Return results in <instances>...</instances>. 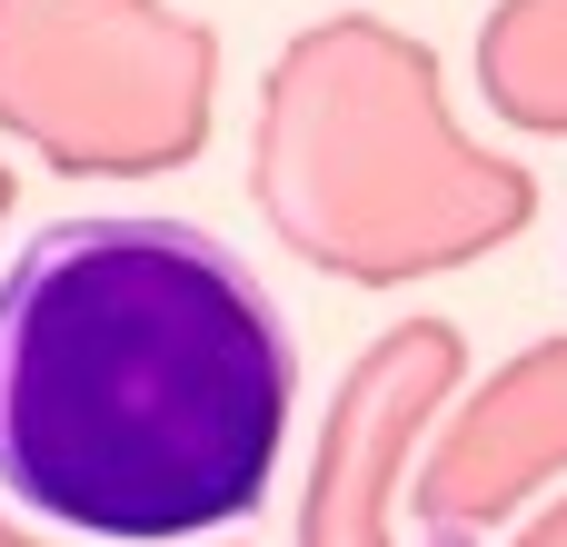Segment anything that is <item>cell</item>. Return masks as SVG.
I'll return each mask as SVG.
<instances>
[{
  "label": "cell",
  "instance_id": "obj_1",
  "mask_svg": "<svg viewBox=\"0 0 567 547\" xmlns=\"http://www.w3.org/2000/svg\"><path fill=\"white\" fill-rule=\"evenodd\" d=\"M299 349L259 269L169 209H90L0 269V498L90 547H179L279 478Z\"/></svg>",
  "mask_w": 567,
  "mask_h": 547
},
{
  "label": "cell",
  "instance_id": "obj_6",
  "mask_svg": "<svg viewBox=\"0 0 567 547\" xmlns=\"http://www.w3.org/2000/svg\"><path fill=\"white\" fill-rule=\"evenodd\" d=\"M518 547H567V498H558V508H538V518L518 528Z\"/></svg>",
  "mask_w": 567,
  "mask_h": 547
},
{
  "label": "cell",
  "instance_id": "obj_3",
  "mask_svg": "<svg viewBox=\"0 0 567 547\" xmlns=\"http://www.w3.org/2000/svg\"><path fill=\"white\" fill-rule=\"evenodd\" d=\"M458 379H468V339L449 319H399L349 369V389L329 409V438H319L299 547H389V488L429 448V429L458 399Z\"/></svg>",
  "mask_w": 567,
  "mask_h": 547
},
{
  "label": "cell",
  "instance_id": "obj_4",
  "mask_svg": "<svg viewBox=\"0 0 567 547\" xmlns=\"http://www.w3.org/2000/svg\"><path fill=\"white\" fill-rule=\"evenodd\" d=\"M548 478H567V339L518 349L488 389L458 399V419H439L409 488L419 547H488V528Z\"/></svg>",
  "mask_w": 567,
  "mask_h": 547
},
{
  "label": "cell",
  "instance_id": "obj_2",
  "mask_svg": "<svg viewBox=\"0 0 567 547\" xmlns=\"http://www.w3.org/2000/svg\"><path fill=\"white\" fill-rule=\"evenodd\" d=\"M259 209L329 279L409 289L508 249L538 219V179L458 130L439 50L399 20H319L269 80Z\"/></svg>",
  "mask_w": 567,
  "mask_h": 547
},
{
  "label": "cell",
  "instance_id": "obj_5",
  "mask_svg": "<svg viewBox=\"0 0 567 547\" xmlns=\"http://www.w3.org/2000/svg\"><path fill=\"white\" fill-rule=\"evenodd\" d=\"M478 90L508 130L567 140V0H498L478 30Z\"/></svg>",
  "mask_w": 567,
  "mask_h": 547
}]
</instances>
